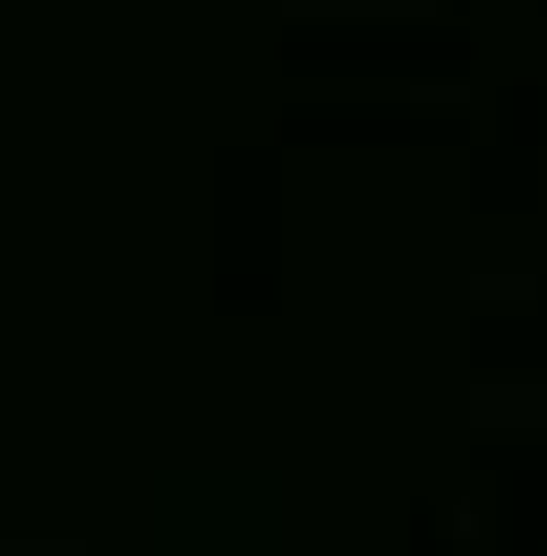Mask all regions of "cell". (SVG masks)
I'll return each instance as SVG.
<instances>
[{
  "label": "cell",
  "instance_id": "cell-1",
  "mask_svg": "<svg viewBox=\"0 0 547 556\" xmlns=\"http://www.w3.org/2000/svg\"><path fill=\"white\" fill-rule=\"evenodd\" d=\"M479 428H547V386H487Z\"/></svg>",
  "mask_w": 547,
  "mask_h": 556
}]
</instances>
